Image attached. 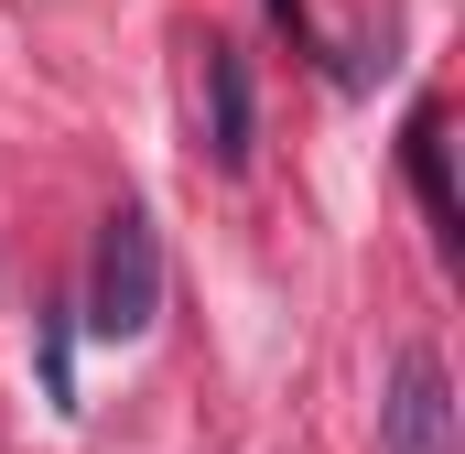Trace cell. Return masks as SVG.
<instances>
[{"label": "cell", "mask_w": 465, "mask_h": 454, "mask_svg": "<svg viewBox=\"0 0 465 454\" xmlns=\"http://www.w3.org/2000/svg\"><path fill=\"white\" fill-rule=\"evenodd\" d=\"M163 314V238H152V217L141 206H109L98 217V260H87V325L98 336H141Z\"/></svg>", "instance_id": "obj_1"}, {"label": "cell", "mask_w": 465, "mask_h": 454, "mask_svg": "<svg viewBox=\"0 0 465 454\" xmlns=\"http://www.w3.org/2000/svg\"><path fill=\"white\" fill-rule=\"evenodd\" d=\"M379 454H455V379L433 346H401L390 400H379Z\"/></svg>", "instance_id": "obj_2"}, {"label": "cell", "mask_w": 465, "mask_h": 454, "mask_svg": "<svg viewBox=\"0 0 465 454\" xmlns=\"http://www.w3.org/2000/svg\"><path fill=\"white\" fill-rule=\"evenodd\" d=\"M260 152V87H249V54L206 33V163L217 173H249Z\"/></svg>", "instance_id": "obj_3"}, {"label": "cell", "mask_w": 465, "mask_h": 454, "mask_svg": "<svg viewBox=\"0 0 465 454\" xmlns=\"http://www.w3.org/2000/svg\"><path fill=\"white\" fill-rule=\"evenodd\" d=\"M401 163H411V195H422V217L455 238L465 206H455V163H444V109H411V130H401Z\"/></svg>", "instance_id": "obj_4"}, {"label": "cell", "mask_w": 465, "mask_h": 454, "mask_svg": "<svg viewBox=\"0 0 465 454\" xmlns=\"http://www.w3.org/2000/svg\"><path fill=\"white\" fill-rule=\"evenodd\" d=\"M271 22H282L292 44H314V11H303V0H271Z\"/></svg>", "instance_id": "obj_5"}]
</instances>
